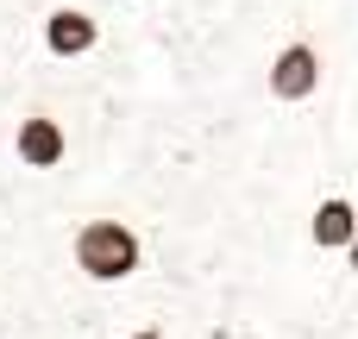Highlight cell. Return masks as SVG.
Segmentation results:
<instances>
[{
  "label": "cell",
  "mask_w": 358,
  "mask_h": 339,
  "mask_svg": "<svg viewBox=\"0 0 358 339\" xmlns=\"http://www.w3.org/2000/svg\"><path fill=\"white\" fill-rule=\"evenodd\" d=\"M271 94H277L283 107L321 94V50H315L308 38H296V44H283V50L271 57Z\"/></svg>",
  "instance_id": "cell-2"
},
{
  "label": "cell",
  "mask_w": 358,
  "mask_h": 339,
  "mask_svg": "<svg viewBox=\"0 0 358 339\" xmlns=\"http://www.w3.org/2000/svg\"><path fill=\"white\" fill-rule=\"evenodd\" d=\"M94 44H101V19L94 13H82V6H50L44 13V50L50 57L69 63V57H88Z\"/></svg>",
  "instance_id": "cell-4"
},
{
  "label": "cell",
  "mask_w": 358,
  "mask_h": 339,
  "mask_svg": "<svg viewBox=\"0 0 358 339\" xmlns=\"http://www.w3.org/2000/svg\"><path fill=\"white\" fill-rule=\"evenodd\" d=\"M13 157H19V170H57V164L69 157V132H63V120H50V113H25V120L13 126Z\"/></svg>",
  "instance_id": "cell-3"
},
{
  "label": "cell",
  "mask_w": 358,
  "mask_h": 339,
  "mask_svg": "<svg viewBox=\"0 0 358 339\" xmlns=\"http://www.w3.org/2000/svg\"><path fill=\"white\" fill-rule=\"evenodd\" d=\"M340 258H346V271H352V277H358V239H352V245H346V252H340Z\"/></svg>",
  "instance_id": "cell-7"
},
{
  "label": "cell",
  "mask_w": 358,
  "mask_h": 339,
  "mask_svg": "<svg viewBox=\"0 0 358 339\" xmlns=\"http://www.w3.org/2000/svg\"><path fill=\"white\" fill-rule=\"evenodd\" d=\"M352 239H358V201L321 195L315 214H308V245H315V252H346Z\"/></svg>",
  "instance_id": "cell-5"
},
{
  "label": "cell",
  "mask_w": 358,
  "mask_h": 339,
  "mask_svg": "<svg viewBox=\"0 0 358 339\" xmlns=\"http://www.w3.org/2000/svg\"><path fill=\"white\" fill-rule=\"evenodd\" d=\"M69 264H76V277L113 289V283H132V277L145 271V239H138L132 220L101 214V220H82V226H76V239H69Z\"/></svg>",
  "instance_id": "cell-1"
},
{
  "label": "cell",
  "mask_w": 358,
  "mask_h": 339,
  "mask_svg": "<svg viewBox=\"0 0 358 339\" xmlns=\"http://www.w3.org/2000/svg\"><path fill=\"white\" fill-rule=\"evenodd\" d=\"M120 339H170L164 327H138V333H120Z\"/></svg>",
  "instance_id": "cell-6"
}]
</instances>
